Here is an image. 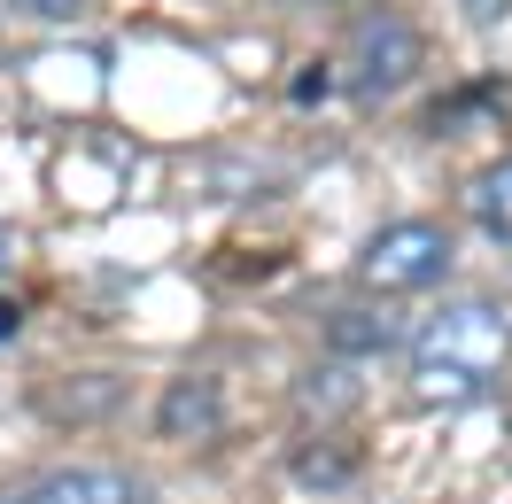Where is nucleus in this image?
Wrapping results in <instances>:
<instances>
[{"label": "nucleus", "mask_w": 512, "mask_h": 504, "mask_svg": "<svg viewBox=\"0 0 512 504\" xmlns=\"http://www.w3.org/2000/svg\"><path fill=\"white\" fill-rule=\"evenodd\" d=\"M412 396L419 404H481L512 373V311L489 295H458L419 326L412 342Z\"/></svg>", "instance_id": "f257e3e1"}, {"label": "nucleus", "mask_w": 512, "mask_h": 504, "mask_svg": "<svg viewBox=\"0 0 512 504\" xmlns=\"http://www.w3.org/2000/svg\"><path fill=\"white\" fill-rule=\"evenodd\" d=\"M450 233L435 218H396L381 225L365 256H357V287H373V295H419V287H435L450 272Z\"/></svg>", "instance_id": "f03ea898"}, {"label": "nucleus", "mask_w": 512, "mask_h": 504, "mask_svg": "<svg viewBox=\"0 0 512 504\" xmlns=\"http://www.w3.org/2000/svg\"><path fill=\"white\" fill-rule=\"evenodd\" d=\"M342 70H350V86L365 101H388V94H404L419 70H427V39L404 24V16H365L350 32V47H342Z\"/></svg>", "instance_id": "7ed1b4c3"}, {"label": "nucleus", "mask_w": 512, "mask_h": 504, "mask_svg": "<svg viewBox=\"0 0 512 504\" xmlns=\"http://www.w3.org/2000/svg\"><path fill=\"white\" fill-rule=\"evenodd\" d=\"M0 504H156V489L125 466H63V473H39L24 489H8Z\"/></svg>", "instance_id": "20e7f679"}, {"label": "nucleus", "mask_w": 512, "mask_h": 504, "mask_svg": "<svg viewBox=\"0 0 512 504\" xmlns=\"http://www.w3.org/2000/svg\"><path fill=\"white\" fill-rule=\"evenodd\" d=\"M156 435L163 442H218L225 435V388L210 373H179L156 404Z\"/></svg>", "instance_id": "39448f33"}, {"label": "nucleus", "mask_w": 512, "mask_h": 504, "mask_svg": "<svg viewBox=\"0 0 512 504\" xmlns=\"http://www.w3.org/2000/svg\"><path fill=\"white\" fill-rule=\"evenodd\" d=\"M326 342L342 349V357H388V349L412 342V334H404V318H396V311H334Z\"/></svg>", "instance_id": "423d86ee"}, {"label": "nucleus", "mask_w": 512, "mask_h": 504, "mask_svg": "<svg viewBox=\"0 0 512 504\" xmlns=\"http://www.w3.org/2000/svg\"><path fill=\"white\" fill-rule=\"evenodd\" d=\"M466 210H474V225L489 233V241H505V249H512V156L489 163L474 187H466Z\"/></svg>", "instance_id": "0eeeda50"}, {"label": "nucleus", "mask_w": 512, "mask_h": 504, "mask_svg": "<svg viewBox=\"0 0 512 504\" xmlns=\"http://www.w3.org/2000/svg\"><path fill=\"white\" fill-rule=\"evenodd\" d=\"M357 473V450L342 435H303V450H295V481L303 489H350Z\"/></svg>", "instance_id": "6e6552de"}, {"label": "nucleus", "mask_w": 512, "mask_h": 504, "mask_svg": "<svg viewBox=\"0 0 512 504\" xmlns=\"http://www.w3.org/2000/svg\"><path fill=\"white\" fill-rule=\"evenodd\" d=\"M117 396H125L117 373H78V388L39 396V411H47V419H101V411H117Z\"/></svg>", "instance_id": "1a4fd4ad"}, {"label": "nucleus", "mask_w": 512, "mask_h": 504, "mask_svg": "<svg viewBox=\"0 0 512 504\" xmlns=\"http://www.w3.org/2000/svg\"><path fill=\"white\" fill-rule=\"evenodd\" d=\"M295 404H303V419H334V411H350V404H357V380H350V365H319V373H303Z\"/></svg>", "instance_id": "9d476101"}, {"label": "nucleus", "mask_w": 512, "mask_h": 504, "mask_svg": "<svg viewBox=\"0 0 512 504\" xmlns=\"http://www.w3.org/2000/svg\"><path fill=\"white\" fill-rule=\"evenodd\" d=\"M0 8H16V16H32V24H78V16H86V0H0Z\"/></svg>", "instance_id": "9b49d317"}, {"label": "nucleus", "mask_w": 512, "mask_h": 504, "mask_svg": "<svg viewBox=\"0 0 512 504\" xmlns=\"http://www.w3.org/2000/svg\"><path fill=\"white\" fill-rule=\"evenodd\" d=\"M16 326H24V311H16V303H0V342H16Z\"/></svg>", "instance_id": "f8f14e48"}, {"label": "nucleus", "mask_w": 512, "mask_h": 504, "mask_svg": "<svg viewBox=\"0 0 512 504\" xmlns=\"http://www.w3.org/2000/svg\"><path fill=\"white\" fill-rule=\"evenodd\" d=\"M8 264H16V233L0 225V280H8Z\"/></svg>", "instance_id": "ddd939ff"}, {"label": "nucleus", "mask_w": 512, "mask_h": 504, "mask_svg": "<svg viewBox=\"0 0 512 504\" xmlns=\"http://www.w3.org/2000/svg\"><path fill=\"white\" fill-rule=\"evenodd\" d=\"M512 0H474V16H489V24H497V16H505Z\"/></svg>", "instance_id": "4468645a"}]
</instances>
